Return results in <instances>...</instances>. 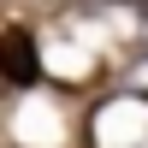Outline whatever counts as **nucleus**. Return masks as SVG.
<instances>
[{
    "mask_svg": "<svg viewBox=\"0 0 148 148\" xmlns=\"http://www.w3.org/2000/svg\"><path fill=\"white\" fill-rule=\"evenodd\" d=\"M0 77L18 83V89H30L36 77H42V59H36V42L24 30H6L0 36Z\"/></svg>",
    "mask_w": 148,
    "mask_h": 148,
    "instance_id": "1",
    "label": "nucleus"
},
{
    "mask_svg": "<svg viewBox=\"0 0 148 148\" xmlns=\"http://www.w3.org/2000/svg\"><path fill=\"white\" fill-rule=\"evenodd\" d=\"M142 59H148V12H142Z\"/></svg>",
    "mask_w": 148,
    "mask_h": 148,
    "instance_id": "2",
    "label": "nucleus"
}]
</instances>
